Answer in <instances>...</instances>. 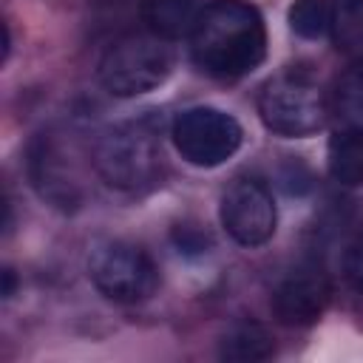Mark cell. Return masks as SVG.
<instances>
[{
	"instance_id": "cell-1",
	"label": "cell",
	"mask_w": 363,
	"mask_h": 363,
	"mask_svg": "<svg viewBox=\"0 0 363 363\" xmlns=\"http://www.w3.org/2000/svg\"><path fill=\"white\" fill-rule=\"evenodd\" d=\"M196 65L218 79H238L267 57V28L255 6L244 0L207 3L190 31Z\"/></svg>"
},
{
	"instance_id": "cell-2",
	"label": "cell",
	"mask_w": 363,
	"mask_h": 363,
	"mask_svg": "<svg viewBox=\"0 0 363 363\" xmlns=\"http://www.w3.org/2000/svg\"><path fill=\"white\" fill-rule=\"evenodd\" d=\"M94 167L105 184L139 193L162 176V145L159 130L147 119H130L108 128L94 147Z\"/></svg>"
},
{
	"instance_id": "cell-3",
	"label": "cell",
	"mask_w": 363,
	"mask_h": 363,
	"mask_svg": "<svg viewBox=\"0 0 363 363\" xmlns=\"http://www.w3.org/2000/svg\"><path fill=\"white\" fill-rule=\"evenodd\" d=\"M261 122L286 139H303L326 125V96L318 77L301 65H289L258 94Z\"/></svg>"
},
{
	"instance_id": "cell-4",
	"label": "cell",
	"mask_w": 363,
	"mask_h": 363,
	"mask_svg": "<svg viewBox=\"0 0 363 363\" xmlns=\"http://www.w3.org/2000/svg\"><path fill=\"white\" fill-rule=\"evenodd\" d=\"M170 65L173 57L164 45V37L128 34L105 51L99 62V82L113 96L130 99L159 88L167 79Z\"/></svg>"
},
{
	"instance_id": "cell-5",
	"label": "cell",
	"mask_w": 363,
	"mask_h": 363,
	"mask_svg": "<svg viewBox=\"0 0 363 363\" xmlns=\"http://www.w3.org/2000/svg\"><path fill=\"white\" fill-rule=\"evenodd\" d=\"M94 286L116 303L147 301L159 286V269L145 250L128 241H102L88 255Z\"/></svg>"
},
{
	"instance_id": "cell-6",
	"label": "cell",
	"mask_w": 363,
	"mask_h": 363,
	"mask_svg": "<svg viewBox=\"0 0 363 363\" xmlns=\"http://www.w3.org/2000/svg\"><path fill=\"white\" fill-rule=\"evenodd\" d=\"M170 133L182 159L196 167L224 164L241 147V139H244L238 119L210 105H196L182 111Z\"/></svg>"
},
{
	"instance_id": "cell-7",
	"label": "cell",
	"mask_w": 363,
	"mask_h": 363,
	"mask_svg": "<svg viewBox=\"0 0 363 363\" xmlns=\"http://www.w3.org/2000/svg\"><path fill=\"white\" fill-rule=\"evenodd\" d=\"M275 201L255 176H238L221 196V224L241 247H261L275 235Z\"/></svg>"
},
{
	"instance_id": "cell-8",
	"label": "cell",
	"mask_w": 363,
	"mask_h": 363,
	"mask_svg": "<svg viewBox=\"0 0 363 363\" xmlns=\"http://www.w3.org/2000/svg\"><path fill=\"white\" fill-rule=\"evenodd\" d=\"M329 281L318 267H298L272 292V312L284 326H312L329 303Z\"/></svg>"
},
{
	"instance_id": "cell-9",
	"label": "cell",
	"mask_w": 363,
	"mask_h": 363,
	"mask_svg": "<svg viewBox=\"0 0 363 363\" xmlns=\"http://www.w3.org/2000/svg\"><path fill=\"white\" fill-rule=\"evenodd\" d=\"M218 354L224 360H233V363H258V360H267L275 354V340L264 323L238 320L221 337Z\"/></svg>"
},
{
	"instance_id": "cell-10",
	"label": "cell",
	"mask_w": 363,
	"mask_h": 363,
	"mask_svg": "<svg viewBox=\"0 0 363 363\" xmlns=\"http://www.w3.org/2000/svg\"><path fill=\"white\" fill-rule=\"evenodd\" d=\"M329 173L337 184H363V128H343L329 139Z\"/></svg>"
},
{
	"instance_id": "cell-11",
	"label": "cell",
	"mask_w": 363,
	"mask_h": 363,
	"mask_svg": "<svg viewBox=\"0 0 363 363\" xmlns=\"http://www.w3.org/2000/svg\"><path fill=\"white\" fill-rule=\"evenodd\" d=\"M196 0H145V20L156 37L176 40L193 31L199 17Z\"/></svg>"
},
{
	"instance_id": "cell-12",
	"label": "cell",
	"mask_w": 363,
	"mask_h": 363,
	"mask_svg": "<svg viewBox=\"0 0 363 363\" xmlns=\"http://www.w3.org/2000/svg\"><path fill=\"white\" fill-rule=\"evenodd\" d=\"M332 37L346 54H363V0H332Z\"/></svg>"
},
{
	"instance_id": "cell-13",
	"label": "cell",
	"mask_w": 363,
	"mask_h": 363,
	"mask_svg": "<svg viewBox=\"0 0 363 363\" xmlns=\"http://www.w3.org/2000/svg\"><path fill=\"white\" fill-rule=\"evenodd\" d=\"M332 26L329 0H295L289 6V28L303 40H318Z\"/></svg>"
},
{
	"instance_id": "cell-14",
	"label": "cell",
	"mask_w": 363,
	"mask_h": 363,
	"mask_svg": "<svg viewBox=\"0 0 363 363\" xmlns=\"http://www.w3.org/2000/svg\"><path fill=\"white\" fill-rule=\"evenodd\" d=\"M340 105L363 128V65L343 79V85H340Z\"/></svg>"
},
{
	"instance_id": "cell-15",
	"label": "cell",
	"mask_w": 363,
	"mask_h": 363,
	"mask_svg": "<svg viewBox=\"0 0 363 363\" xmlns=\"http://www.w3.org/2000/svg\"><path fill=\"white\" fill-rule=\"evenodd\" d=\"M343 272H346V281L352 284V289L363 295V235H357V238L346 247Z\"/></svg>"
},
{
	"instance_id": "cell-16",
	"label": "cell",
	"mask_w": 363,
	"mask_h": 363,
	"mask_svg": "<svg viewBox=\"0 0 363 363\" xmlns=\"http://www.w3.org/2000/svg\"><path fill=\"white\" fill-rule=\"evenodd\" d=\"M173 241H176L179 252H207V247H210L207 233H201L196 227H182V224L173 230Z\"/></svg>"
},
{
	"instance_id": "cell-17",
	"label": "cell",
	"mask_w": 363,
	"mask_h": 363,
	"mask_svg": "<svg viewBox=\"0 0 363 363\" xmlns=\"http://www.w3.org/2000/svg\"><path fill=\"white\" fill-rule=\"evenodd\" d=\"M14 295V269H6L3 272V298H11Z\"/></svg>"
}]
</instances>
